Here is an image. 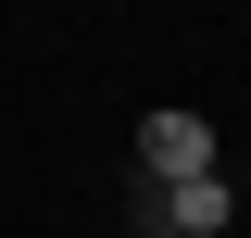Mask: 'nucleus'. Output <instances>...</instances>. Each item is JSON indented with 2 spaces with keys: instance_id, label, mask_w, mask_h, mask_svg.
Masks as SVG:
<instances>
[{
  "instance_id": "obj_1",
  "label": "nucleus",
  "mask_w": 251,
  "mask_h": 238,
  "mask_svg": "<svg viewBox=\"0 0 251 238\" xmlns=\"http://www.w3.org/2000/svg\"><path fill=\"white\" fill-rule=\"evenodd\" d=\"M226 213H239L226 176H176V188H138L126 226H138V238H226Z\"/></svg>"
},
{
  "instance_id": "obj_2",
  "label": "nucleus",
  "mask_w": 251,
  "mask_h": 238,
  "mask_svg": "<svg viewBox=\"0 0 251 238\" xmlns=\"http://www.w3.org/2000/svg\"><path fill=\"white\" fill-rule=\"evenodd\" d=\"M176 176H214V125L163 100V113H138V188H176Z\"/></svg>"
}]
</instances>
